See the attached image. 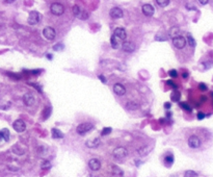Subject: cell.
<instances>
[{"instance_id":"1","label":"cell","mask_w":213,"mask_h":177,"mask_svg":"<svg viewBox=\"0 0 213 177\" xmlns=\"http://www.w3.org/2000/svg\"><path fill=\"white\" fill-rule=\"evenodd\" d=\"M50 11L54 16H61V15L65 13V7L61 3L54 2L52 3L51 6H50Z\"/></svg>"},{"instance_id":"46","label":"cell","mask_w":213,"mask_h":177,"mask_svg":"<svg viewBox=\"0 0 213 177\" xmlns=\"http://www.w3.org/2000/svg\"><path fill=\"white\" fill-rule=\"evenodd\" d=\"M46 57L47 58H49V60H52V57L53 56H52V54H46Z\"/></svg>"},{"instance_id":"34","label":"cell","mask_w":213,"mask_h":177,"mask_svg":"<svg viewBox=\"0 0 213 177\" xmlns=\"http://www.w3.org/2000/svg\"><path fill=\"white\" fill-rule=\"evenodd\" d=\"M111 128L110 127H105V128H103V130H102V132H101V134L102 136H107V134H109L110 132H111Z\"/></svg>"},{"instance_id":"27","label":"cell","mask_w":213,"mask_h":177,"mask_svg":"<svg viewBox=\"0 0 213 177\" xmlns=\"http://www.w3.org/2000/svg\"><path fill=\"white\" fill-rule=\"evenodd\" d=\"M184 177H197V173L192 171V170H187L184 173Z\"/></svg>"},{"instance_id":"24","label":"cell","mask_w":213,"mask_h":177,"mask_svg":"<svg viewBox=\"0 0 213 177\" xmlns=\"http://www.w3.org/2000/svg\"><path fill=\"white\" fill-rule=\"evenodd\" d=\"M180 97H181L180 93L178 92V91H175V92L172 94V96H171V99H172V101H174V102H179Z\"/></svg>"},{"instance_id":"21","label":"cell","mask_w":213,"mask_h":177,"mask_svg":"<svg viewBox=\"0 0 213 177\" xmlns=\"http://www.w3.org/2000/svg\"><path fill=\"white\" fill-rule=\"evenodd\" d=\"M169 35L172 37L173 39L176 38V37H179L181 35V30L179 27H172L169 30Z\"/></svg>"},{"instance_id":"37","label":"cell","mask_w":213,"mask_h":177,"mask_svg":"<svg viewBox=\"0 0 213 177\" xmlns=\"http://www.w3.org/2000/svg\"><path fill=\"white\" fill-rule=\"evenodd\" d=\"M199 89H200L201 91H207L208 87H207V85H206L205 83H203V82H201V83L199 85Z\"/></svg>"},{"instance_id":"7","label":"cell","mask_w":213,"mask_h":177,"mask_svg":"<svg viewBox=\"0 0 213 177\" xmlns=\"http://www.w3.org/2000/svg\"><path fill=\"white\" fill-rule=\"evenodd\" d=\"M13 127H14V129L17 132H23L26 129V124H25V122L23 120L19 119V120H16L13 123Z\"/></svg>"},{"instance_id":"11","label":"cell","mask_w":213,"mask_h":177,"mask_svg":"<svg viewBox=\"0 0 213 177\" xmlns=\"http://www.w3.org/2000/svg\"><path fill=\"white\" fill-rule=\"evenodd\" d=\"M88 167H90V169L92 171H98V170L101 169V163L97 158H92L88 161Z\"/></svg>"},{"instance_id":"3","label":"cell","mask_w":213,"mask_h":177,"mask_svg":"<svg viewBox=\"0 0 213 177\" xmlns=\"http://www.w3.org/2000/svg\"><path fill=\"white\" fill-rule=\"evenodd\" d=\"M93 124H90V123H82V124H79V125L77 126L76 128V131L77 134H80V136H83V134H85L86 132H88L90 130H92L93 129Z\"/></svg>"},{"instance_id":"18","label":"cell","mask_w":213,"mask_h":177,"mask_svg":"<svg viewBox=\"0 0 213 177\" xmlns=\"http://www.w3.org/2000/svg\"><path fill=\"white\" fill-rule=\"evenodd\" d=\"M138 107H140V104L137 103L136 101H129L126 104V109H128V111H135Z\"/></svg>"},{"instance_id":"32","label":"cell","mask_w":213,"mask_h":177,"mask_svg":"<svg viewBox=\"0 0 213 177\" xmlns=\"http://www.w3.org/2000/svg\"><path fill=\"white\" fill-rule=\"evenodd\" d=\"M63 48H65V46H63V44H61V43L53 46V50H54V51H60V50H63Z\"/></svg>"},{"instance_id":"9","label":"cell","mask_w":213,"mask_h":177,"mask_svg":"<svg viewBox=\"0 0 213 177\" xmlns=\"http://www.w3.org/2000/svg\"><path fill=\"white\" fill-rule=\"evenodd\" d=\"M23 102H24V104L26 106L33 105L34 102H36L34 96H33L32 94H30V93H26V94H24V96H23Z\"/></svg>"},{"instance_id":"30","label":"cell","mask_w":213,"mask_h":177,"mask_svg":"<svg viewBox=\"0 0 213 177\" xmlns=\"http://www.w3.org/2000/svg\"><path fill=\"white\" fill-rule=\"evenodd\" d=\"M179 104H180V106L182 107V109H185L186 112H191V107L187 103H185V102H180Z\"/></svg>"},{"instance_id":"31","label":"cell","mask_w":213,"mask_h":177,"mask_svg":"<svg viewBox=\"0 0 213 177\" xmlns=\"http://www.w3.org/2000/svg\"><path fill=\"white\" fill-rule=\"evenodd\" d=\"M50 114H51V109H50V107H46V109H44V114H43V117H44L45 120L49 117Z\"/></svg>"},{"instance_id":"39","label":"cell","mask_w":213,"mask_h":177,"mask_svg":"<svg viewBox=\"0 0 213 177\" xmlns=\"http://www.w3.org/2000/svg\"><path fill=\"white\" fill-rule=\"evenodd\" d=\"M205 118V114H203V113H197V119L199 120H203Z\"/></svg>"},{"instance_id":"6","label":"cell","mask_w":213,"mask_h":177,"mask_svg":"<svg viewBox=\"0 0 213 177\" xmlns=\"http://www.w3.org/2000/svg\"><path fill=\"white\" fill-rule=\"evenodd\" d=\"M40 19H41L40 14H38V12L32 11V12H30L29 16H28L27 22H28V24H30V25H36L40 22Z\"/></svg>"},{"instance_id":"16","label":"cell","mask_w":213,"mask_h":177,"mask_svg":"<svg viewBox=\"0 0 213 177\" xmlns=\"http://www.w3.org/2000/svg\"><path fill=\"white\" fill-rule=\"evenodd\" d=\"M1 140H4L5 142L9 141V130L7 128H3L0 130V141Z\"/></svg>"},{"instance_id":"20","label":"cell","mask_w":213,"mask_h":177,"mask_svg":"<svg viewBox=\"0 0 213 177\" xmlns=\"http://www.w3.org/2000/svg\"><path fill=\"white\" fill-rule=\"evenodd\" d=\"M85 145H86L88 148H96V147H98L99 145H100V140H99V139L90 140V141H88L86 143H85Z\"/></svg>"},{"instance_id":"8","label":"cell","mask_w":213,"mask_h":177,"mask_svg":"<svg viewBox=\"0 0 213 177\" xmlns=\"http://www.w3.org/2000/svg\"><path fill=\"white\" fill-rule=\"evenodd\" d=\"M188 146L192 149H197L201 146V140L197 136H191L188 139Z\"/></svg>"},{"instance_id":"12","label":"cell","mask_w":213,"mask_h":177,"mask_svg":"<svg viewBox=\"0 0 213 177\" xmlns=\"http://www.w3.org/2000/svg\"><path fill=\"white\" fill-rule=\"evenodd\" d=\"M142 11L144 13V15L147 17H151L154 15V7L151 4H144L142 7Z\"/></svg>"},{"instance_id":"36","label":"cell","mask_w":213,"mask_h":177,"mask_svg":"<svg viewBox=\"0 0 213 177\" xmlns=\"http://www.w3.org/2000/svg\"><path fill=\"white\" fill-rule=\"evenodd\" d=\"M50 167H51V165H50L49 161H44V163H42V168L43 169H49Z\"/></svg>"},{"instance_id":"10","label":"cell","mask_w":213,"mask_h":177,"mask_svg":"<svg viewBox=\"0 0 213 177\" xmlns=\"http://www.w3.org/2000/svg\"><path fill=\"white\" fill-rule=\"evenodd\" d=\"M109 15L112 19H120L124 16V13L120 7H112L109 12Z\"/></svg>"},{"instance_id":"42","label":"cell","mask_w":213,"mask_h":177,"mask_svg":"<svg viewBox=\"0 0 213 177\" xmlns=\"http://www.w3.org/2000/svg\"><path fill=\"white\" fill-rule=\"evenodd\" d=\"M186 8H187V9H195L194 6H191V5H189V4H186Z\"/></svg>"},{"instance_id":"5","label":"cell","mask_w":213,"mask_h":177,"mask_svg":"<svg viewBox=\"0 0 213 177\" xmlns=\"http://www.w3.org/2000/svg\"><path fill=\"white\" fill-rule=\"evenodd\" d=\"M43 35H44L47 40L53 41L55 39V37H56V33H55L54 28L50 27V26H47V27H45L44 29H43Z\"/></svg>"},{"instance_id":"41","label":"cell","mask_w":213,"mask_h":177,"mask_svg":"<svg viewBox=\"0 0 213 177\" xmlns=\"http://www.w3.org/2000/svg\"><path fill=\"white\" fill-rule=\"evenodd\" d=\"M98 77H99V79H100V80L103 82V83H105V82H106V79H105V77H104L103 75H99Z\"/></svg>"},{"instance_id":"28","label":"cell","mask_w":213,"mask_h":177,"mask_svg":"<svg viewBox=\"0 0 213 177\" xmlns=\"http://www.w3.org/2000/svg\"><path fill=\"white\" fill-rule=\"evenodd\" d=\"M156 3H157L159 6H161V7H165V6L169 5V0H156Z\"/></svg>"},{"instance_id":"45","label":"cell","mask_w":213,"mask_h":177,"mask_svg":"<svg viewBox=\"0 0 213 177\" xmlns=\"http://www.w3.org/2000/svg\"><path fill=\"white\" fill-rule=\"evenodd\" d=\"M182 76H183L184 79H186L187 77H188V73H183V74H182Z\"/></svg>"},{"instance_id":"25","label":"cell","mask_w":213,"mask_h":177,"mask_svg":"<svg viewBox=\"0 0 213 177\" xmlns=\"http://www.w3.org/2000/svg\"><path fill=\"white\" fill-rule=\"evenodd\" d=\"M73 14H74V16L75 17H77V18H79V16H80V14H81V8L79 7L78 5H74L73 6Z\"/></svg>"},{"instance_id":"29","label":"cell","mask_w":213,"mask_h":177,"mask_svg":"<svg viewBox=\"0 0 213 177\" xmlns=\"http://www.w3.org/2000/svg\"><path fill=\"white\" fill-rule=\"evenodd\" d=\"M187 42H188V44L190 45L191 47H195V41H194L193 37L191 35H187Z\"/></svg>"},{"instance_id":"43","label":"cell","mask_w":213,"mask_h":177,"mask_svg":"<svg viewBox=\"0 0 213 177\" xmlns=\"http://www.w3.org/2000/svg\"><path fill=\"white\" fill-rule=\"evenodd\" d=\"M164 107H165V109H171V103H169V102H166V103L164 104Z\"/></svg>"},{"instance_id":"22","label":"cell","mask_w":213,"mask_h":177,"mask_svg":"<svg viewBox=\"0 0 213 177\" xmlns=\"http://www.w3.org/2000/svg\"><path fill=\"white\" fill-rule=\"evenodd\" d=\"M149 152H150V148L148 147V146H144V147L140 148V149L137 150V153H138L140 155H142V156L147 155Z\"/></svg>"},{"instance_id":"14","label":"cell","mask_w":213,"mask_h":177,"mask_svg":"<svg viewBox=\"0 0 213 177\" xmlns=\"http://www.w3.org/2000/svg\"><path fill=\"white\" fill-rule=\"evenodd\" d=\"M113 35H115V37H118V38L120 39L121 41H124V40H126V38H127V33H126V30L124 29V28H121V27L115 28Z\"/></svg>"},{"instance_id":"4","label":"cell","mask_w":213,"mask_h":177,"mask_svg":"<svg viewBox=\"0 0 213 177\" xmlns=\"http://www.w3.org/2000/svg\"><path fill=\"white\" fill-rule=\"evenodd\" d=\"M173 44H174V46L177 49H183L184 47L186 46V39L184 37H182V35L176 37V38L173 39Z\"/></svg>"},{"instance_id":"23","label":"cell","mask_w":213,"mask_h":177,"mask_svg":"<svg viewBox=\"0 0 213 177\" xmlns=\"http://www.w3.org/2000/svg\"><path fill=\"white\" fill-rule=\"evenodd\" d=\"M112 174L113 175H118V176H123L124 173L123 171L117 166H112Z\"/></svg>"},{"instance_id":"47","label":"cell","mask_w":213,"mask_h":177,"mask_svg":"<svg viewBox=\"0 0 213 177\" xmlns=\"http://www.w3.org/2000/svg\"><path fill=\"white\" fill-rule=\"evenodd\" d=\"M90 177H97V176H93V175H90Z\"/></svg>"},{"instance_id":"13","label":"cell","mask_w":213,"mask_h":177,"mask_svg":"<svg viewBox=\"0 0 213 177\" xmlns=\"http://www.w3.org/2000/svg\"><path fill=\"white\" fill-rule=\"evenodd\" d=\"M113 92L118 96H124L126 94V89L122 83H115L113 85Z\"/></svg>"},{"instance_id":"35","label":"cell","mask_w":213,"mask_h":177,"mask_svg":"<svg viewBox=\"0 0 213 177\" xmlns=\"http://www.w3.org/2000/svg\"><path fill=\"white\" fill-rule=\"evenodd\" d=\"M88 18V12L82 11V12H81V14H80V16H79V19H81V20H86Z\"/></svg>"},{"instance_id":"48","label":"cell","mask_w":213,"mask_h":177,"mask_svg":"<svg viewBox=\"0 0 213 177\" xmlns=\"http://www.w3.org/2000/svg\"><path fill=\"white\" fill-rule=\"evenodd\" d=\"M171 177H177V176H171Z\"/></svg>"},{"instance_id":"44","label":"cell","mask_w":213,"mask_h":177,"mask_svg":"<svg viewBox=\"0 0 213 177\" xmlns=\"http://www.w3.org/2000/svg\"><path fill=\"white\" fill-rule=\"evenodd\" d=\"M3 1H4L5 3H13L15 0H3Z\"/></svg>"},{"instance_id":"40","label":"cell","mask_w":213,"mask_h":177,"mask_svg":"<svg viewBox=\"0 0 213 177\" xmlns=\"http://www.w3.org/2000/svg\"><path fill=\"white\" fill-rule=\"evenodd\" d=\"M201 4H203V5H205V4H207L208 2H209V0H197Z\"/></svg>"},{"instance_id":"17","label":"cell","mask_w":213,"mask_h":177,"mask_svg":"<svg viewBox=\"0 0 213 177\" xmlns=\"http://www.w3.org/2000/svg\"><path fill=\"white\" fill-rule=\"evenodd\" d=\"M51 134H52V138H53V139H63V136H65V134H63L59 129H57V128H52Z\"/></svg>"},{"instance_id":"15","label":"cell","mask_w":213,"mask_h":177,"mask_svg":"<svg viewBox=\"0 0 213 177\" xmlns=\"http://www.w3.org/2000/svg\"><path fill=\"white\" fill-rule=\"evenodd\" d=\"M122 48L125 52H133L135 50V45H134L132 42H124L123 45H122Z\"/></svg>"},{"instance_id":"2","label":"cell","mask_w":213,"mask_h":177,"mask_svg":"<svg viewBox=\"0 0 213 177\" xmlns=\"http://www.w3.org/2000/svg\"><path fill=\"white\" fill-rule=\"evenodd\" d=\"M112 155H113V157H115V158H117V159L121 161V159H124L126 156L128 155V151H127V149H126V148H124V147H118V148H115V149L113 150Z\"/></svg>"},{"instance_id":"19","label":"cell","mask_w":213,"mask_h":177,"mask_svg":"<svg viewBox=\"0 0 213 177\" xmlns=\"http://www.w3.org/2000/svg\"><path fill=\"white\" fill-rule=\"evenodd\" d=\"M120 39L118 37H115V35H112L111 39H110V43H111V47L113 49H118L119 46H120Z\"/></svg>"},{"instance_id":"33","label":"cell","mask_w":213,"mask_h":177,"mask_svg":"<svg viewBox=\"0 0 213 177\" xmlns=\"http://www.w3.org/2000/svg\"><path fill=\"white\" fill-rule=\"evenodd\" d=\"M169 75L172 77V78H176V77H178V72L175 69H172V70L169 71Z\"/></svg>"},{"instance_id":"26","label":"cell","mask_w":213,"mask_h":177,"mask_svg":"<svg viewBox=\"0 0 213 177\" xmlns=\"http://www.w3.org/2000/svg\"><path fill=\"white\" fill-rule=\"evenodd\" d=\"M164 163H166L167 166H171V165L174 163V156H173L172 154H169L167 156H165V157H164Z\"/></svg>"},{"instance_id":"38","label":"cell","mask_w":213,"mask_h":177,"mask_svg":"<svg viewBox=\"0 0 213 177\" xmlns=\"http://www.w3.org/2000/svg\"><path fill=\"white\" fill-rule=\"evenodd\" d=\"M166 83H167L169 85H171L172 87H174V89H177V87H177V85H176L175 82H173L172 80H167Z\"/></svg>"}]
</instances>
